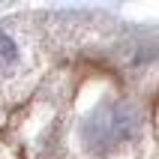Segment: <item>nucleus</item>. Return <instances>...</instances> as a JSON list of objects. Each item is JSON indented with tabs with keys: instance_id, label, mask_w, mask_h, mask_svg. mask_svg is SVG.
<instances>
[{
	"instance_id": "f257e3e1",
	"label": "nucleus",
	"mask_w": 159,
	"mask_h": 159,
	"mask_svg": "<svg viewBox=\"0 0 159 159\" xmlns=\"http://www.w3.org/2000/svg\"><path fill=\"white\" fill-rule=\"evenodd\" d=\"M0 51H3V57H6V60H12V57H15V45L9 42L3 33H0Z\"/></svg>"
}]
</instances>
